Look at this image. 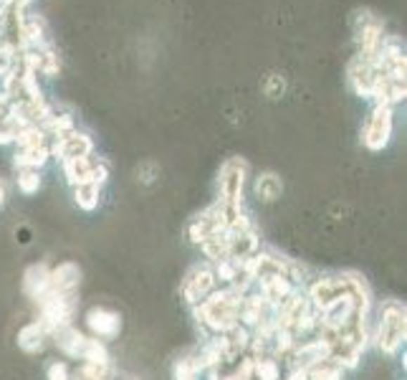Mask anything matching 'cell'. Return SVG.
<instances>
[{
	"label": "cell",
	"instance_id": "26",
	"mask_svg": "<svg viewBox=\"0 0 407 380\" xmlns=\"http://www.w3.org/2000/svg\"><path fill=\"white\" fill-rule=\"evenodd\" d=\"M205 256L207 264H218V261H226L231 259V248H228V239L226 234H218L213 239H207L202 246H198Z\"/></svg>",
	"mask_w": 407,
	"mask_h": 380
},
{
	"label": "cell",
	"instance_id": "28",
	"mask_svg": "<svg viewBox=\"0 0 407 380\" xmlns=\"http://www.w3.org/2000/svg\"><path fill=\"white\" fill-rule=\"evenodd\" d=\"M15 188L23 196H36L44 188V172L41 170H15Z\"/></svg>",
	"mask_w": 407,
	"mask_h": 380
},
{
	"label": "cell",
	"instance_id": "9",
	"mask_svg": "<svg viewBox=\"0 0 407 380\" xmlns=\"http://www.w3.org/2000/svg\"><path fill=\"white\" fill-rule=\"evenodd\" d=\"M215 289H218V279H215L213 266L207 264V261H200V264L190 266L188 274H185L180 281V297L188 307L200 304L202 299L210 297Z\"/></svg>",
	"mask_w": 407,
	"mask_h": 380
},
{
	"label": "cell",
	"instance_id": "33",
	"mask_svg": "<svg viewBox=\"0 0 407 380\" xmlns=\"http://www.w3.org/2000/svg\"><path fill=\"white\" fill-rule=\"evenodd\" d=\"M71 380H79V378H76V375H74V378H71Z\"/></svg>",
	"mask_w": 407,
	"mask_h": 380
},
{
	"label": "cell",
	"instance_id": "21",
	"mask_svg": "<svg viewBox=\"0 0 407 380\" xmlns=\"http://www.w3.org/2000/svg\"><path fill=\"white\" fill-rule=\"evenodd\" d=\"M71 198H74V205L84 213H94L101 205V198H104V188L96 183H82L71 188Z\"/></svg>",
	"mask_w": 407,
	"mask_h": 380
},
{
	"label": "cell",
	"instance_id": "1",
	"mask_svg": "<svg viewBox=\"0 0 407 380\" xmlns=\"http://www.w3.org/2000/svg\"><path fill=\"white\" fill-rule=\"evenodd\" d=\"M407 340L405 302L389 297L377 302L370 315V345L385 357H397Z\"/></svg>",
	"mask_w": 407,
	"mask_h": 380
},
{
	"label": "cell",
	"instance_id": "15",
	"mask_svg": "<svg viewBox=\"0 0 407 380\" xmlns=\"http://www.w3.org/2000/svg\"><path fill=\"white\" fill-rule=\"evenodd\" d=\"M253 289H256L271 307H276V304H281L283 299L291 297V294H294L296 289H301V286H296L294 281L288 277H283V274H271V277L258 279L256 284H253Z\"/></svg>",
	"mask_w": 407,
	"mask_h": 380
},
{
	"label": "cell",
	"instance_id": "24",
	"mask_svg": "<svg viewBox=\"0 0 407 380\" xmlns=\"http://www.w3.org/2000/svg\"><path fill=\"white\" fill-rule=\"evenodd\" d=\"M283 362L276 360L273 355L253 357V380H283Z\"/></svg>",
	"mask_w": 407,
	"mask_h": 380
},
{
	"label": "cell",
	"instance_id": "13",
	"mask_svg": "<svg viewBox=\"0 0 407 380\" xmlns=\"http://www.w3.org/2000/svg\"><path fill=\"white\" fill-rule=\"evenodd\" d=\"M49 291H51V264L36 261V264H31L23 272V294L36 304Z\"/></svg>",
	"mask_w": 407,
	"mask_h": 380
},
{
	"label": "cell",
	"instance_id": "30",
	"mask_svg": "<svg viewBox=\"0 0 407 380\" xmlns=\"http://www.w3.org/2000/svg\"><path fill=\"white\" fill-rule=\"evenodd\" d=\"M71 378H74V370H71L66 360L53 357V360L46 362V380H71Z\"/></svg>",
	"mask_w": 407,
	"mask_h": 380
},
{
	"label": "cell",
	"instance_id": "32",
	"mask_svg": "<svg viewBox=\"0 0 407 380\" xmlns=\"http://www.w3.org/2000/svg\"><path fill=\"white\" fill-rule=\"evenodd\" d=\"M6 203H8V185L6 180H0V210L6 208Z\"/></svg>",
	"mask_w": 407,
	"mask_h": 380
},
{
	"label": "cell",
	"instance_id": "10",
	"mask_svg": "<svg viewBox=\"0 0 407 380\" xmlns=\"http://www.w3.org/2000/svg\"><path fill=\"white\" fill-rule=\"evenodd\" d=\"M84 327H86L89 337L101 342H112L122 332V315L117 310H112V307L94 304V307H89L84 312Z\"/></svg>",
	"mask_w": 407,
	"mask_h": 380
},
{
	"label": "cell",
	"instance_id": "17",
	"mask_svg": "<svg viewBox=\"0 0 407 380\" xmlns=\"http://www.w3.org/2000/svg\"><path fill=\"white\" fill-rule=\"evenodd\" d=\"M15 345H18V350L25 355H41L51 345V337L49 332L41 327L38 319H31V322H25L23 327L18 329Z\"/></svg>",
	"mask_w": 407,
	"mask_h": 380
},
{
	"label": "cell",
	"instance_id": "27",
	"mask_svg": "<svg viewBox=\"0 0 407 380\" xmlns=\"http://www.w3.org/2000/svg\"><path fill=\"white\" fill-rule=\"evenodd\" d=\"M13 145L23 150V147H41V145H49V134L44 132V127L41 125H28V127H20L18 132H15V139H13Z\"/></svg>",
	"mask_w": 407,
	"mask_h": 380
},
{
	"label": "cell",
	"instance_id": "6",
	"mask_svg": "<svg viewBox=\"0 0 407 380\" xmlns=\"http://www.w3.org/2000/svg\"><path fill=\"white\" fill-rule=\"evenodd\" d=\"M395 137V109L387 104H372L362 125V145L370 152H385Z\"/></svg>",
	"mask_w": 407,
	"mask_h": 380
},
{
	"label": "cell",
	"instance_id": "19",
	"mask_svg": "<svg viewBox=\"0 0 407 380\" xmlns=\"http://www.w3.org/2000/svg\"><path fill=\"white\" fill-rule=\"evenodd\" d=\"M51 163V150L49 145H41V147H23L13 152V170H41Z\"/></svg>",
	"mask_w": 407,
	"mask_h": 380
},
{
	"label": "cell",
	"instance_id": "8",
	"mask_svg": "<svg viewBox=\"0 0 407 380\" xmlns=\"http://www.w3.org/2000/svg\"><path fill=\"white\" fill-rule=\"evenodd\" d=\"M304 294H306L309 304H311L316 312L329 310L332 304H337L342 297H347V281L342 277V272L337 274H319V277L309 279L306 284L301 286Z\"/></svg>",
	"mask_w": 407,
	"mask_h": 380
},
{
	"label": "cell",
	"instance_id": "4",
	"mask_svg": "<svg viewBox=\"0 0 407 380\" xmlns=\"http://www.w3.org/2000/svg\"><path fill=\"white\" fill-rule=\"evenodd\" d=\"M385 36H387V25H385L382 15H377L367 8L354 13V46H357L359 58L372 61L382 49Z\"/></svg>",
	"mask_w": 407,
	"mask_h": 380
},
{
	"label": "cell",
	"instance_id": "5",
	"mask_svg": "<svg viewBox=\"0 0 407 380\" xmlns=\"http://www.w3.org/2000/svg\"><path fill=\"white\" fill-rule=\"evenodd\" d=\"M248 177L251 167L243 158H228L218 172V201L223 205H245Z\"/></svg>",
	"mask_w": 407,
	"mask_h": 380
},
{
	"label": "cell",
	"instance_id": "23",
	"mask_svg": "<svg viewBox=\"0 0 407 380\" xmlns=\"http://www.w3.org/2000/svg\"><path fill=\"white\" fill-rule=\"evenodd\" d=\"M202 373H205V367H202L198 353L182 355L172 365V380H202Z\"/></svg>",
	"mask_w": 407,
	"mask_h": 380
},
{
	"label": "cell",
	"instance_id": "31",
	"mask_svg": "<svg viewBox=\"0 0 407 380\" xmlns=\"http://www.w3.org/2000/svg\"><path fill=\"white\" fill-rule=\"evenodd\" d=\"M283 91H286V79H283L281 74H269L264 79V94L269 96V99H281Z\"/></svg>",
	"mask_w": 407,
	"mask_h": 380
},
{
	"label": "cell",
	"instance_id": "18",
	"mask_svg": "<svg viewBox=\"0 0 407 380\" xmlns=\"http://www.w3.org/2000/svg\"><path fill=\"white\" fill-rule=\"evenodd\" d=\"M251 188H253V198H256L258 203H264V205L276 203L283 196V180H281V175H276L273 170H266V172H261V175L253 177Z\"/></svg>",
	"mask_w": 407,
	"mask_h": 380
},
{
	"label": "cell",
	"instance_id": "20",
	"mask_svg": "<svg viewBox=\"0 0 407 380\" xmlns=\"http://www.w3.org/2000/svg\"><path fill=\"white\" fill-rule=\"evenodd\" d=\"M94 160H96V155L63 160L61 170H63V177H66V183H69V188H76V185H82V183H91V175H94Z\"/></svg>",
	"mask_w": 407,
	"mask_h": 380
},
{
	"label": "cell",
	"instance_id": "16",
	"mask_svg": "<svg viewBox=\"0 0 407 380\" xmlns=\"http://www.w3.org/2000/svg\"><path fill=\"white\" fill-rule=\"evenodd\" d=\"M86 337L89 335L84 329H79L76 324H69V327L53 332V335H51V342L56 345L61 357H66V360H82V350H84V345H86Z\"/></svg>",
	"mask_w": 407,
	"mask_h": 380
},
{
	"label": "cell",
	"instance_id": "12",
	"mask_svg": "<svg viewBox=\"0 0 407 380\" xmlns=\"http://www.w3.org/2000/svg\"><path fill=\"white\" fill-rule=\"evenodd\" d=\"M375 66L370 61L359 58L357 53L347 61V87L351 89V94L359 96V99H370L372 82H375Z\"/></svg>",
	"mask_w": 407,
	"mask_h": 380
},
{
	"label": "cell",
	"instance_id": "11",
	"mask_svg": "<svg viewBox=\"0 0 407 380\" xmlns=\"http://www.w3.org/2000/svg\"><path fill=\"white\" fill-rule=\"evenodd\" d=\"M49 150H51V160H71V158H89L96 152V142L94 137L86 132V129H71V132L61 134L56 139H49Z\"/></svg>",
	"mask_w": 407,
	"mask_h": 380
},
{
	"label": "cell",
	"instance_id": "14",
	"mask_svg": "<svg viewBox=\"0 0 407 380\" xmlns=\"http://www.w3.org/2000/svg\"><path fill=\"white\" fill-rule=\"evenodd\" d=\"M82 286V266L76 261H61L51 266V291L56 294H79Z\"/></svg>",
	"mask_w": 407,
	"mask_h": 380
},
{
	"label": "cell",
	"instance_id": "29",
	"mask_svg": "<svg viewBox=\"0 0 407 380\" xmlns=\"http://www.w3.org/2000/svg\"><path fill=\"white\" fill-rule=\"evenodd\" d=\"M38 53H41V76L56 79L58 71H61V58H58L56 44H49L44 46V49H38Z\"/></svg>",
	"mask_w": 407,
	"mask_h": 380
},
{
	"label": "cell",
	"instance_id": "34",
	"mask_svg": "<svg viewBox=\"0 0 407 380\" xmlns=\"http://www.w3.org/2000/svg\"><path fill=\"white\" fill-rule=\"evenodd\" d=\"M112 380H119V378H112Z\"/></svg>",
	"mask_w": 407,
	"mask_h": 380
},
{
	"label": "cell",
	"instance_id": "7",
	"mask_svg": "<svg viewBox=\"0 0 407 380\" xmlns=\"http://www.w3.org/2000/svg\"><path fill=\"white\" fill-rule=\"evenodd\" d=\"M228 231V210L220 201L210 203L205 210H200L198 215H193L185 226V236L193 246H202L207 239H213L218 234Z\"/></svg>",
	"mask_w": 407,
	"mask_h": 380
},
{
	"label": "cell",
	"instance_id": "25",
	"mask_svg": "<svg viewBox=\"0 0 407 380\" xmlns=\"http://www.w3.org/2000/svg\"><path fill=\"white\" fill-rule=\"evenodd\" d=\"M306 375L309 380H344L347 370L339 362H334L332 357H321V360L306 367Z\"/></svg>",
	"mask_w": 407,
	"mask_h": 380
},
{
	"label": "cell",
	"instance_id": "2",
	"mask_svg": "<svg viewBox=\"0 0 407 380\" xmlns=\"http://www.w3.org/2000/svg\"><path fill=\"white\" fill-rule=\"evenodd\" d=\"M243 294L238 286H218L207 299L190 307L195 324L205 332V337L226 335L240 324V302Z\"/></svg>",
	"mask_w": 407,
	"mask_h": 380
},
{
	"label": "cell",
	"instance_id": "3",
	"mask_svg": "<svg viewBox=\"0 0 407 380\" xmlns=\"http://www.w3.org/2000/svg\"><path fill=\"white\" fill-rule=\"evenodd\" d=\"M33 307L38 310L36 319L51 337L53 332H58V329L74 324L76 310H79V294H56V291H49V294H46L44 299H38Z\"/></svg>",
	"mask_w": 407,
	"mask_h": 380
},
{
	"label": "cell",
	"instance_id": "22",
	"mask_svg": "<svg viewBox=\"0 0 407 380\" xmlns=\"http://www.w3.org/2000/svg\"><path fill=\"white\" fill-rule=\"evenodd\" d=\"M82 362L94 367H104V370H114L112 353H109L107 342L94 340V337H86V345L82 350Z\"/></svg>",
	"mask_w": 407,
	"mask_h": 380
}]
</instances>
